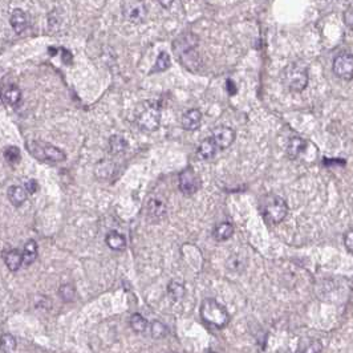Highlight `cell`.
<instances>
[{"mask_svg": "<svg viewBox=\"0 0 353 353\" xmlns=\"http://www.w3.org/2000/svg\"><path fill=\"white\" fill-rule=\"evenodd\" d=\"M158 2L163 8H170V7L173 6V2H174V0H158Z\"/></svg>", "mask_w": 353, "mask_h": 353, "instance_id": "cell-35", "label": "cell"}, {"mask_svg": "<svg viewBox=\"0 0 353 353\" xmlns=\"http://www.w3.org/2000/svg\"><path fill=\"white\" fill-rule=\"evenodd\" d=\"M27 149L31 155L45 163H55V162H61L65 159V154L61 149L45 144V142L30 141L27 144Z\"/></svg>", "mask_w": 353, "mask_h": 353, "instance_id": "cell-6", "label": "cell"}, {"mask_svg": "<svg viewBox=\"0 0 353 353\" xmlns=\"http://www.w3.org/2000/svg\"><path fill=\"white\" fill-rule=\"evenodd\" d=\"M10 23L15 32L21 33L24 32V31L27 30V27H28V17H27L24 11L16 8V10H13L12 13H11Z\"/></svg>", "mask_w": 353, "mask_h": 353, "instance_id": "cell-13", "label": "cell"}, {"mask_svg": "<svg viewBox=\"0 0 353 353\" xmlns=\"http://www.w3.org/2000/svg\"><path fill=\"white\" fill-rule=\"evenodd\" d=\"M109 148L113 154H120V153L125 152V149L128 148V142L122 138L121 135H113L109 141Z\"/></svg>", "mask_w": 353, "mask_h": 353, "instance_id": "cell-23", "label": "cell"}, {"mask_svg": "<svg viewBox=\"0 0 353 353\" xmlns=\"http://www.w3.org/2000/svg\"><path fill=\"white\" fill-rule=\"evenodd\" d=\"M15 348H16V340H15V337L11 336V335H3V336H2V348H0V352H12Z\"/></svg>", "mask_w": 353, "mask_h": 353, "instance_id": "cell-26", "label": "cell"}, {"mask_svg": "<svg viewBox=\"0 0 353 353\" xmlns=\"http://www.w3.org/2000/svg\"><path fill=\"white\" fill-rule=\"evenodd\" d=\"M232 234H234V226L228 222L219 223L214 228V238L217 241H227L228 238H231Z\"/></svg>", "mask_w": 353, "mask_h": 353, "instance_id": "cell-18", "label": "cell"}, {"mask_svg": "<svg viewBox=\"0 0 353 353\" xmlns=\"http://www.w3.org/2000/svg\"><path fill=\"white\" fill-rule=\"evenodd\" d=\"M130 327L137 334H142L148 328V321H146V319L142 315L134 314L130 317Z\"/></svg>", "mask_w": 353, "mask_h": 353, "instance_id": "cell-22", "label": "cell"}, {"mask_svg": "<svg viewBox=\"0 0 353 353\" xmlns=\"http://www.w3.org/2000/svg\"><path fill=\"white\" fill-rule=\"evenodd\" d=\"M343 17L345 26H347L350 31H353V8H348V10L344 12Z\"/></svg>", "mask_w": 353, "mask_h": 353, "instance_id": "cell-32", "label": "cell"}, {"mask_svg": "<svg viewBox=\"0 0 353 353\" xmlns=\"http://www.w3.org/2000/svg\"><path fill=\"white\" fill-rule=\"evenodd\" d=\"M149 213H150L152 217H158L159 218L162 215H165V206L158 201H150V203H149Z\"/></svg>", "mask_w": 353, "mask_h": 353, "instance_id": "cell-28", "label": "cell"}, {"mask_svg": "<svg viewBox=\"0 0 353 353\" xmlns=\"http://www.w3.org/2000/svg\"><path fill=\"white\" fill-rule=\"evenodd\" d=\"M169 66H170V56H169V53L161 52L158 55V57H157V63H155L153 72H163V70L168 69Z\"/></svg>", "mask_w": 353, "mask_h": 353, "instance_id": "cell-25", "label": "cell"}, {"mask_svg": "<svg viewBox=\"0 0 353 353\" xmlns=\"http://www.w3.org/2000/svg\"><path fill=\"white\" fill-rule=\"evenodd\" d=\"M150 332H152V337H154V339H163L168 335L169 330L165 324L155 320L150 324Z\"/></svg>", "mask_w": 353, "mask_h": 353, "instance_id": "cell-24", "label": "cell"}, {"mask_svg": "<svg viewBox=\"0 0 353 353\" xmlns=\"http://www.w3.org/2000/svg\"><path fill=\"white\" fill-rule=\"evenodd\" d=\"M227 88H228V93H230V95H234V93L237 92L235 84L232 83L231 80H228V81H227Z\"/></svg>", "mask_w": 353, "mask_h": 353, "instance_id": "cell-34", "label": "cell"}, {"mask_svg": "<svg viewBox=\"0 0 353 353\" xmlns=\"http://www.w3.org/2000/svg\"><path fill=\"white\" fill-rule=\"evenodd\" d=\"M281 79L286 88L291 92H303L307 88L310 80L307 66L301 63H291L284 68Z\"/></svg>", "mask_w": 353, "mask_h": 353, "instance_id": "cell-3", "label": "cell"}, {"mask_svg": "<svg viewBox=\"0 0 353 353\" xmlns=\"http://www.w3.org/2000/svg\"><path fill=\"white\" fill-rule=\"evenodd\" d=\"M174 53L189 70L199 66V55L197 53V39L194 35H183L174 43Z\"/></svg>", "mask_w": 353, "mask_h": 353, "instance_id": "cell-1", "label": "cell"}, {"mask_svg": "<svg viewBox=\"0 0 353 353\" xmlns=\"http://www.w3.org/2000/svg\"><path fill=\"white\" fill-rule=\"evenodd\" d=\"M201 187V181L193 169H185L179 174V190L185 195H193Z\"/></svg>", "mask_w": 353, "mask_h": 353, "instance_id": "cell-9", "label": "cell"}, {"mask_svg": "<svg viewBox=\"0 0 353 353\" xmlns=\"http://www.w3.org/2000/svg\"><path fill=\"white\" fill-rule=\"evenodd\" d=\"M2 99H3V103L6 105L11 106V108H15L20 104L21 101V92L17 88L16 85H7L3 88V92H2Z\"/></svg>", "mask_w": 353, "mask_h": 353, "instance_id": "cell-12", "label": "cell"}, {"mask_svg": "<svg viewBox=\"0 0 353 353\" xmlns=\"http://www.w3.org/2000/svg\"><path fill=\"white\" fill-rule=\"evenodd\" d=\"M307 149V141H304L300 137H294L291 138L287 146V153L291 158H299Z\"/></svg>", "mask_w": 353, "mask_h": 353, "instance_id": "cell-15", "label": "cell"}, {"mask_svg": "<svg viewBox=\"0 0 353 353\" xmlns=\"http://www.w3.org/2000/svg\"><path fill=\"white\" fill-rule=\"evenodd\" d=\"M168 292H169V296H170V299L177 303V301H179L181 299H183V296H185V294H186L185 286H183V284H181V283H178V281L173 280L172 283L169 284Z\"/></svg>", "mask_w": 353, "mask_h": 353, "instance_id": "cell-20", "label": "cell"}, {"mask_svg": "<svg viewBox=\"0 0 353 353\" xmlns=\"http://www.w3.org/2000/svg\"><path fill=\"white\" fill-rule=\"evenodd\" d=\"M60 297L65 301H70L75 297V288L70 284H65L63 287L60 288Z\"/></svg>", "mask_w": 353, "mask_h": 353, "instance_id": "cell-29", "label": "cell"}, {"mask_svg": "<svg viewBox=\"0 0 353 353\" xmlns=\"http://www.w3.org/2000/svg\"><path fill=\"white\" fill-rule=\"evenodd\" d=\"M4 158L10 163H17L21 158V154H20V150L16 146H8V148L4 150Z\"/></svg>", "mask_w": 353, "mask_h": 353, "instance_id": "cell-27", "label": "cell"}, {"mask_svg": "<svg viewBox=\"0 0 353 353\" xmlns=\"http://www.w3.org/2000/svg\"><path fill=\"white\" fill-rule=\"evenodd\" d=\"M213 138H214L217 146L221 149H227L228 146L232 145L235 141V132L234 129L228 128V126H217L213 130Z\"/></svg>", "mask_w": 353, "mask_h": 353, "instance_id": "cell-10", "label": "cell"}, {"mask_svg": "<svg viewBox=\"0 0 353 353\" xmlns=\"http://www.w3.org/2000/svg\"><path fill=\"white\" fill-rule=\"evenodd\" d=\"M304 345H307V348H303L300 352H320V350L323 349V348H321V344L316 340H312V339H308L307 344H304Z\"/></svg>", "mask_w": 353, "mask_h": 353, "instance_id": "cell-30", "label": "cell"}, {"mask_svg": "<svg viewBox=\"0 0 353 353\" xmlns=\"http://www.w3.org/2000/svg\"><path fill=\"white\" fill-rule=\"evenodd\" d=\"M202 124V113L198 109H189L182 116V126L186 130H197Z\"/></svg>", "mask_w": 353, "mask_h": 353, "instance_id": "cell-11", "label": "cell"}, {"mask_svg": "<svg viewBox=\"0 0 353 353\" xmlns=\"http://www.w3.org/2000/svg\"><path fill=\"white\" fill-rule=\"evenodd\" d=\"M4 262H6L7 267L10 268L11 271H17L21 264L24 263V256L20 254L19 251L12 248V250H8L4 254Z\"/></svg>", "mask_w": 353, "mask_h": 353, "instance_id": "cell-16", "label": "cell"}, {"mask_svg": "<svg viewBox=\"0 0 353 353\" xmlns=\"http://www.w3.org/2000/svg\"><path fill=\"white\" fill-rule=\"evenodd\" d=\"M217 144H215L214 138H206L201 142V145L198 148V152H197V155H198L199 159H203V161H207V159H211L215 155V152H217Z\"/></svg>", "mask_w": 353, "mask_h": 353, "instance_id": "cell-14", "label": "cell"}, {"mask_svg": "<svg viewBox=\"0 0 353 353\" xmlns=\"http://www.w3.org/2000/svg\"><path fill=\"white\" fill-rule=\"evenodd\" d=\"M201 317L202 320L207 324L208 327L215 330H222L227 325L230 316L222 304H219L215 299H206L201 305Z\"/></svg>", "mask_w": 353, "mask_h": 353, "instance_id": "cell-2", "label": "cell"}, {"mask_svg": "<svg viewBox=\"0 0 353 353\" xmlns=\"http://www.w3.org/2000/svg\"><path fill=\"white\" fill-rule=\"evenodd\" d=\"M334 73L339 79L349 80L353 79V55L350 53H340L337 55L332 64Z\"/></svg>", "mask_w": 353, "mask_h": 353, "instance_id": "cell-8", "label": "cell"}, {"mask_svg": "<svg viewBox=\"0 0 353 353\" xmlns=\"http://www.w3.org/2000/svg\"><path fill=\"white\" fill-rule=\"evenodd\" d=\"M122 15L129 23H142L148 15L145 2L144 0H124L122 2Z\"/></svg>", "mask_w": 353, "mask_h": 353, "instance_id": "cell-7", "label": "cell"}, {"mask_svg": "<svg viewBox=\"0 0 353 353\" xmlns=\"http://www.w3.org/2000/svg\"><path fill=\"white\" fill-rule=\"evenodd\" d=\"M135 124L144 132H153L161 124V110L154 103H145L135 112Z\"/></svg>", "mask_w": 353, "mask_h": 353, "instance_id": "cell-4", "label": "cell"}, {"mask_svg": "<svg viewBox=\"0 0 353 353\" xmlns=\"http://www.w3.org/2000/svg\"><path fill=\"white\" fill-rule=\"evenodd\" d=\"M8 199L13 206H21L27 199V192L26 189L20 187V186H11L8 189Z\"/></svg>", "mask_w": 353, "mask_h": 353, "instance_id": "cell-17", "label": "cell"}, {"mask_svg": "<svg viewBox=\"0 0 353 353\" xmlns=\"http://www.w3.org/2000/svg\"><path fill=\"white\" fill-rule=\"evenodd\" d=\"M26 189L30 194H35V193L37 192V189H39L37 181H35V179H28V181L26 182Z\"/></svg>", "mask_w": 353, "mask_h": 353, "instance_id": "cell-33", "label": "cell"}, {"mask_svg": "<svg viewBox=\"0 0 353 353\" xmlns=\"http://www.w3.org/2000/svg\"><path fill=\"white\" fill-rule=\"evenodd\" d=\"M23 256H24V264H32L33 262L36 261L37 257V244L35 241H30L28 243L24 246V251H23Z\"/></svg>", "mask_w": 353, "mask_h": 353, "instance_id": "cell-21", "label": "cell"}, {"mask_svg": "<svg viewBox=\"0 0 353 353\" xmlns=\"http://www.w3.org/2000/svg\"><path fill=\"white\" fill-rule=\"evenodd\" d=\"M262 211H263L266 221L277 225L284 221V218L288 214L287 202L284 201L281 197L277 195H267L262 203Z\"/></svg>", "mask_w": 353, "mask_h": 353, "instance_id": "cell-5", "label": "cell"}, {"mask_svg": "<svg viewBox=\"0 0 353 353\" xmlns=\"http://www.w3.org/2000/svg\"><path fill=\"white\" fill-rule=\"evenodd\" d=\"M344 246L349 252H353V228H350L349 231L344 235Z\"/></svg>", "mask_w": 353, "mask_h": 353, "instance_id": "cell-31", "label": "cell"}, {"mask_svg": "<svg viewBox=\"0 0 353 353\" xmlns=\"http://www.w3.org/2000/svg\"><path fill=\"white\" fill-rule=\"evenodd\" d=\"M106 244L109 246V248H112L113 251H122L126 246V241L124 235H121L120 232H109L108 237H106Z\"/></svg>", "mask_w": 353, "mask_h": 353, "instance_id": "cell-19", "label": "cell"}]
</instances>
